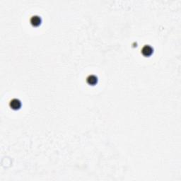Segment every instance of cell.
<instances>
[{
	"label": "cell",
	"instance_id": "1",
	"mask_svg": "<svg viewBox=\"0 0 181 181\" xmlns=\"http://www.w3.org/2000/svg\"><path fill=\"white\" fill-rule=\"evenodd\" d=\"M154 49L151 46L149 45H146L141 49V54L144 55V57H149L153 54Z\"/></svg>",
	"mask_w": 181,
	"mask_h": 181
},
{
	"label": "cell",
	"instance_id": "2",
	"mask_svg": "<svg viewBox=\"0 0 181 181\" xmlns=\"http://www.w3.org/2000/svg\"><path fill=\"white\" fill-rule=\"evenodd\" d=\"M9 106L11 108L14 110H19L21 107V102L20 101V100L17 99V98H14L10 101Z\"/></svg>",
	"mask_w": 181,
	"mask_h": 181
},
{
	"label": "cell",
	"instance_id": "3",
	"mask_svg": "<svg viewBox=\"0 0 181 181\" xmlns=\"http://www.w3.org/2000/svg\"><path fill=\"white\" fill-rule=\"evenodd\" d=\"M30 24L32 25V26L34 27H37L39 26L41 24V22H42V19H41V18L39 17V16L35 15L33 16L31 18H30Z\"/></svg>",
	"mask_w": 181,
	"mask_h": 181
},
{
	"label": "cell",
	"instance_id": "4",
	"mask_svg": "<svg viewBox=\"0 0 181 181\" xmlns=\"http://www.w3.org/2000/svg\"><path fill=\"white\" fill-rule=\"evenodd\" d=\"M87 82L91 86H94L98 83V78L95 75H89L87 78Z\"/></svg>",
	"mask_w": 181,
	"mask_h": 181
}]
</instances>
